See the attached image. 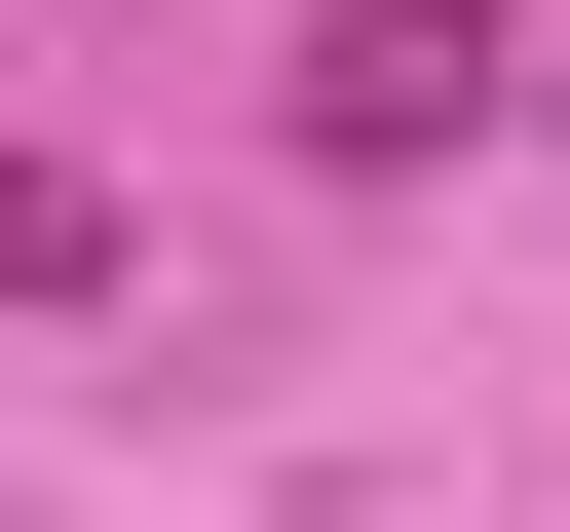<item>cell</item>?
Segmentation results:
<instances>
[{"label":"cell","instance_id":"cell-1","mask_svg":"<svg viewBox=\"0 0 570 532\" xmlns=\"http://www.w3.org/2000/svg\"><path fill=\"white\" fill-rule=\"evenodd\" d=\"M456 77H494L456 0H343V39H305V152H456Z\"/></svg>","mask_w":570,"mask_h":532},{"label":"cell","instance_id":"cell-2","mask_svg":"<svg viewBox=\"0 0 570 532\" xmlns=\"http://www.w3.org/2000/svg\"><path fill=\"white\" fill-rule=\"evenodd\" d=\"M0 305H115V190L77 152H0Z\"/></svg>","mask_w":570,"mask_h":532}]
</instances>
